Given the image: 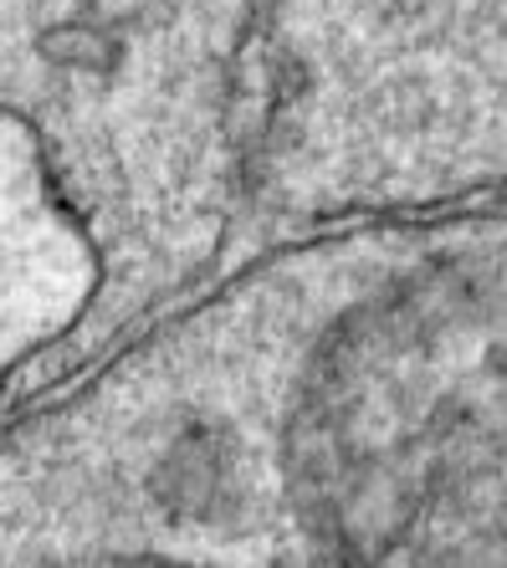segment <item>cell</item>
Instances as JSON below:
<instances>
[{
    "label": "cell",
    "instance_id": "cell-1",
    "mask_svg": "<svg viewBox=\"0 0 507 568\" xmlns=\"http://www.w3.org/2000/svg\"><path fill=\"white\" fill-rule=\"evenodd\" d=\"M41 57L57 67H82V72H108L119 62V47L113 37H103L98 27H82V21H68V27H52L41 31Z\"/></svg>",
    "mask_w": 507,
    "mask_h": 568
}]
</instances>
